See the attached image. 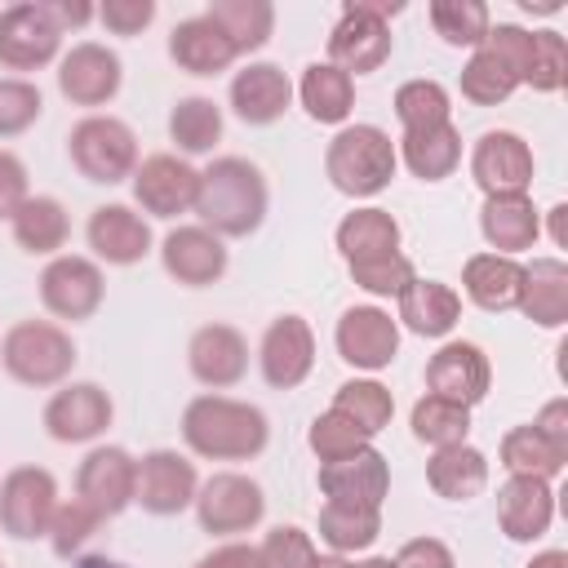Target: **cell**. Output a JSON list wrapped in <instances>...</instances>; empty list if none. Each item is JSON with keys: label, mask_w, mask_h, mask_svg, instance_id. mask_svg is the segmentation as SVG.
Segmentation results:
<instances>
[{"label": "cell", "mask_w": 568, "mask_h": 568, "mask_svg": "<svg viewBox=\"0 0 568 568\" xmlns=\"http://www.w3.org/2000/svg\"><path fill=\"white\" fill-rule=\"evenodd\" d=\"M426 18H430L435 36L453 49H479L488 27H493L488 4H479V0H430Z\"/></svg>", "instance_id": "b9f144b4"}, {"label": "cell", "mask_w": 568, "mask_h": 568, "mask_svg": "<svg viewBox=\"0 0 568 568\" xmlns=\"http://www.w3.org/2000/svg\"><path fill=\"white\" fill-rule=\"evenodd\" d=\"M457 320H462V293L453 284H444V280H422L417 275L395 297V324H404L417 337L439 342V337H448L457 328Z\"/></svg>", "instance_id": "484cf974"}, {"label": "cell", "mask_w": 568, "mask_h": 568, "mask_svg": "<svg viewBox=\"0 0 568 568\" xmlns=\"http://www.w3.org/2000/svg\"><path fill=\"white\" fill-rule=\"evenodd\" d=\"M40 9L49 13V22H53L62 36L98 18V9H93V4H84V0H40Z\"/></svg>", "instance_id": "6f0895ef"}, {"label": "cell", "mask_w": 568, "mask_h": 568, "mask_svg": "<svg viewBox=\"0 0 568 568\" xmlns=\"http://www.w3.org/2000/svg\"><path fill=\"white\" fill-rule=\"evenodd\" d=\"M315 559H320V550H315L311 532H302L293 524L271 528L262 537V546H257V564L262 568H315Z\"/></svg>", "instance_id": "681fc988"}, {"label": "cell", "mask_w": 568, "mask_h": 568, "mask_svg": "<svg viewBox=\"0 0 568 568\" xmlns=\"http://www.w3.org/2000/svg\"><path fill=\"white\" fill-rule=\"evenodd\" d=\"M129 182H133V200L142 204V213H151V217H182V213L195 209L200 169H191L173 151H155V155L138 160Z\"/></svg>", "instance_id": "9a60e30c"}, {"label": "cell", "mask_w": 568, "mask_h": 568, "mask_svg": "<svg viewBox=\"0 0 568 568\" xmlns=\"http://www.w3.org/2000/svg\"><path fill=\"white\" fill-rule=\"evenodd\" d=\"M71 568H129V564H120V559H111V555H80Z\"/></svg>", "instance_id": "6125c7cd"}, {"label": "cell", "mask_w": 568, "mask_h": 568, "mask_svg": "<svg viewBox=\"0 0 568 568\" xmlns=\"http://www.w3.org/2000/svg\"><path fill=\"white\" fill-rule=\"evenodd\" d=\"M222 106L204 93H191V98H178L173 111H169V142L182 151V155H209L217 142H222Z\"/></svg>", "instance_id": "8d00e7d4"}, {"label": "cell", "mask_w": 568, "mask_h": 568, "mask_svg": "<svg viewBox=\"0 0 568 568\" xmlns=\"http://www.w3.org/2000/svg\"><path fill=\"white\" fill-rule=\"evenodd\" d=\"M537 328H564L568 320V262L564 257H532L519 280V302Z\"/></svg>", "instance_id": "f1b7e54d"}, {"label": "cell", "mask_w": 568, "mask_h": 568, "mask_svg": "<svg viewBox=\"0 0 568 568\" xmlns=\"http://www.w3.org/2000/svg\"><path fill=\"white\" fill-rule=\"evenodd\" d=\"M293 93L315 124H346L355 111V80L333 62H311Z\"/></svg>", "instance_id": "1f68e13d"}, {"label": "cell", "mask_w": 568, "mask_h": 568, "mask_svg": "<svg viewBox=\"0 0 568 568\" xmlns=\"http://www.w3.org/2000/svg\"><path fill=\"white\" fill-rule=\"evenodd\" d=\"M186 368L200 386L226 390L248 373V342L231 324H204L186 342Z\"/></svg>", "instance_id": "7402d4cb"}, {"label": "cell", "mask_w": 568, "mask_h": 568, "mask_svg": "<svg viewBox=\"0 0 568 568\" xmlns=\"http://www.w3.org/2000/svg\"><path fill=\"white\" fill-rule=\"evenodd\" d=\"M320 493L324 501H337V506H373L382 510L386 493H390V466L386 457L368 444L342 462H324L320 466Z\"/></svg>", "instance_id": "44dd1931"}, {"label": "cell", "mask_w": 568, "mask_h": 568, "mask_svg": "<svg viewBox=\"0 0 568 568\" xmlns=\"http://www.w3.org/2000/svg\"><path fill=\"white\" fill-rule=\"evenodd\" d=\"M306 444H311V453L320 457V466L324 462H342V457H351V453H359V448H368V439L342 417V413H320L315 422H311V430H306Z\"/></svg>", "instance_id": "c3c4849f"}, {"label": "cell", "mask_w": 568, "mask_h": 568, "mask_svg": "<svg viewBox=\"0 0 568 568\" xmlns=\"http://www.w3.org/2000/svg\"><path fill=\"white\" fill-rule=\"evenodd\" d=\"M98 524H102V515L93 510V506H84L80 497H71V501H58V510H53V524H49V546H53V555H62V559H71L93 532H98Z\"/></svg>", "instance_id": "bcb514c9"}, {"label": "cell", "mask_w": 568, "mask_h": 568, "mask_svg": "<svg viewBox=\"0 0 568 568\" xmlns=\"http://www.w3.org/2000/svg\"><path fill=\"white\" fill-rule=\"evenodd\" d=\"M484 49L497 53V58L510 67V75L524 84V75H528V58H532V31H524V27H515V22H497V27H488Z\"/></svg>", "instance_id": "816d5d0a"}, {"label": "cell", "mask_w": 568, "mask_h": 568, "mask_svg": "<svg viewBox=\"0 0 568 568\" xmlns=\"http://www.w3.org/2000/svg\"><path fill=\"white\" fill-rule=\"evenodd\" d=\"M204 13L231 40L235 58L240 53H257L275 31V4L271 0H213Z\"/></svg>", "instance_id": "74e56055"}, {"label": "cell", "mask_w": 568, "mask_h": 568, "mask_svg": "<svg viewBox=\"0 0 568 568\" xmlns=\"http://www.w3.org/2000/svg\"><path fill=\"white\" fill-rule=\"evenodd\" d=\"M288 106H293V80L275 62H248L244 71L231 75V111L244 124L266 129L284 120Z\"/></svg>", "instance_id": "cb8c5ba5"}, {"label": "cell", "mask_w": 568, "mask_h": 568, "mask_svg": "<svg viewBox=\"0 0 568 568\" xmlns=\"http://www.w3.org/2000/svg\"><path fill=\"white\" fill-rule=\"evenodd\" d=\"M195 568H262V564H257V546H248V541H222L204 559H195Z\"/></svg>", "instance_id": "9f6ffc18"}, {"label": "cell", "mask_w": 568, "mask_h": 568, "mask_svg": "<svg viewBox=\"0 0 568 568\" xmlns=\"http://www.w3.org/2000/svg\"><path fill=\"white\" fill-rule=\"evenodd\" d=\"M9 231H13V244L22 253H31V257H58V248L71 235V217H67L62 200H53V195H27V204L9 217Z\"/></svg>", "instance_id": "836d02e7"}, {"label": "cell", "mask_w": 568, "mask_h": 568, "mask_svg": "<svg viewBox=\"0 0 568 568\" xmlns=\"http://www.w3.org/2000/svg\"><path fill=\"white\" fill-rule=\"evenodd\" d=\"M315 568H355V564H351L346 555H320V559H315Z\"/></svg>", "instance_id": "be15d7a7"}, {"label": "cell", "mask_w": 568, "mask_h": 568, "mask_svg": "<svg viewBox=\"0 0 568 568\" xmlns=\"http://www.w3.org/2000/svg\"><path fill=\"white\" fill-rule=\"evenodd\" d=\"M169 58L186 75H222L235 62V49H231V40L217 31V22L209 13H195V18H182L169 31Z\"/></svg>", "instance_id": "83f0119b"}, {"label": "cell", "mask_w": 568, "mask_h": 568, "mask_svg": "<svg viewBox=\"0 0 568 568\" xmlns=\"http://www.w3.org/2000/svg\"><path fill=\"white\" fill-rule=\"evenodd\" d=\"M546 217H550V240H555V248H568V204H555Z\"/></svg>", "instance_id": "91938a15"}, {"label": "cell", "mask_w": 568, "mask_h": 568, "mask_svg": "<svg viewBox=\"0 0 568 568\" xmlns=\"http://www.w3.org/2000/svg\"><path fill=\"white\" fill-rule=\"evenodd\" d=\"M355 568H395V559H386V555H368V559H359Z\"/></svg>", "instance_id": "e7e4bbea"}, {"label": "cell", "mask_w": 568, "mask_h": 568, "mask_svg": "<svg viewBox=\"0 0 568 568\" xmlns=\"http://www.w3.org/2000/svg\"><path fill=\"white\" fill-rule=\"evenodd\" d=\"M44 111V98L31 80L22 75H4L0 80V138H18L27 133Z\"/></svg>", "instance_id": "7dc6e473"}, {"label": "cell", "mask_w": 568, "mask_h": 568, "mask_svg": "<svg viewBox=\"0 0 568 568\" xmlns=\"http://www.w3.org/2000/svg\"><path fill=\"white\" fill-rule=\"evenodd\" d=\"M377 532H382V510H373V506H337V501L320 506V541L333 555L368 550L377 541Z\"/></svg>", "instance_id": "ab89813d"}, {"label": "cell", "mask_w": 568, "mask_h": 568, "mask_svg": "<svg viewBox=\"0 0 568 568\" xmlns=\"http://www.w3.org/2000/svg\"><path fill=\"white\" fill-rule=\"evenodd\" d=\"M395 568H457V559L439 537H408L395 555Z\"/></svg>", "instance_id": "11a10c76"}, {"label": "cell", "mask_w": 568, "mask_h": 568, "mask_svg": "<svg viewBox=\"0 0 568 568\" xmlns=\"http://www.w3.org/2000/svg\"><path fill=\"white\" fill-rule=\"evenodd\" d=\"M333 240H337V253L346 257V266L373 262V257H390V253H399V222L386 209L364 204V209H355V213H346L337 222Z\"/></svg>", "instance_id": "e575fe53"}, {"label": "cell", "mask_w": 568, "mask_h": 568, "mask_svg": "<svg viewBox=\"0 0 568 568\" xmlns=\"http://www.w3.org/2000/svg\"><path fill=\"white\" fill-rule=\"evenodd\" d=\"M399 9H404L399 0H351L342 9L337 27L328 31V62L337 71H346L351 80L368 75V71H382V62L395 49L390 18Z\"/></svg>", "instance_id": "5b68a950"}, {"label": "cell", "mask_w": 568, "mask_h": 568, "mask_svg": "<svg viewBox=\"0 0 568 568\" xmlns=\"http://www.w3.org/2000/svg\"><path fill=\"white\" fill-rule=\"evenodd\" d=\"M195 519L204 532L213 537H240V532H253L266 515V493L257 479L240 475V470H217L200 484L195 493Z\"/></svg>", "instance_id": "52a82bcc"}, {"label": "cell", "mask_w": 568, "mask_h": 568, "mask_svg": "<svg viewBox=\"0 0 568 568\" xmlns=\"http://www.w3.org/2000/svg\"><path fill=\"white\" fill-rule=\"evenodd\" d=\"M333 346L351 368L377 373L399 355V324L382 306H346L333 328Z\"/></svg>", "instance_id": "e0dca14e"}, {"label": "cell", "mask_w": 568, "mask_h": 568, "mask_svg": "<svg viewBox=\"0 0 568 568\" xmlns=\"http://www.w3.org/2000/svg\"><path fill=\"white\" fill-rule=\"evenodd\" d=\"M537 173L532 146L515 129H488L470 146V178L484 195H528Z\"/></svg>", "instance_id": "30bf717a"}, {"label": "cell", "mask_w": 568, "mask_h": 568, "mask_svg": "<svg viewBox=\"0 0 568 568\" xmlns=\"http://www.w3.org/2000/svg\"><path fill=\"white\" fill-rule=\"evenodd\" d=\"M271 439V422L257 404L231 395H195L182 408V444L204 462H253Z\"/></svg>", "instance_id": "7a4b0ae2"}, {"label": "cell", "mask_w": 568, "mask_h": 568, "mask_svg": "<svg viewBox=\"0 0 568 568\" xmlns=\"http://www.w3.org/2000/svg\"><path fill=\"white\" fill-rule=\"evenodd\" d=\"M98 22L111 36H142L155 22V0H106L98 4Z\"/></svg>", "instance_id": "f5cc1de1"}, {"label": "cell", "mask_w": 568, "mask_h": 568, "mask_svg": "<svg viewBox=\"0 0 568 568\" xmlns=\"http://www.w3.org/2000/svg\"><path fill=\"white\" fill-rule=\"evenodd\" d=\"M333 413H342L364 439H373V435H382L386 426H390V417H395V395L377 382V377H351V382H342L337 390H333V404H328Z\"/></svg>", "instance_id": "f35d334b"}, {"label": "cell", "mask_w": 568, "mask_h": 568, "mask_svg": "<svg viewBox=\"0 0 568 568\" xmlns=\"http://www.w3.org/2000/svg\"><path fill=\"white\" fill-rule=\"evenodd\" d=\"M395 169H399L395 142L377 124H342L324 151V178L333 182V191H342L351 200L382 195L390 186Z\"/></svg>", "instance_id": "3957f363"}, {"label": "cell", "mask_w": 568, "mask_h": 568, "mask_svg": "<svg viewBox=\"0 0 568 568\" xmlns=\"http://www.w3.org/2000/svg\"><path fill=\"white\" fill-rule=\"evenodd\" d=\"M426 484L444 501H470L488 488V457L475 444L435 448L430 462H426Z\"/></svg>", "instance_id": "4dcf8cb0"}, {"label": "cell", "mask_w": 568, "mask_h": 568, "mask_svg": "<svg viewBox=\"0 0 568 568\" xmlns=\"http://www.w3.org/2000/svg\"><path fill=\"white\" fill-rule=\"evenodd\" d=\"M395 155H399V164H404L413 178H422V182H444V178H453L457 164H462V133H457L453 120L439 124V129L404 133L399 146H395Z\"/></svg>", "instance_id": "d6a6232c"}, {"label": "cell", "mask_w": 568, "mask_h": 568, "mask_svg": "<svg viewBox=\"0 0 568 568\" xmlns=\"http://www.w3.org/2000/svg\"><path fill=\"white\" fill-rule=\"evenodd\" d=\"M395 120L404 133H422V129H439L453 120V102L448 89L439 80H404L395 89Z\"/></svg>", "instance_id": "7bdbcfd3"}, {"label": "cell", "mask_w": 568, "mask_h": 568, "mask_svg": "<svg viewBox=\"0 0 568 568\" xmlns=\"http://www.w3.org/2000/svg\"><path fill=\"white\" fill-rule=\"evenodd\" d=\"M351 280L373 293V297H399L413 280H417V266L404 257V253H390V257H373V262H355L351 266Z\"/></svg>", "instance_id": "f907efd6"}, {"label": "cell", "mask_w": 568, "mask_h": 568, "mask_svg": "<svg viewBox=\"0 0 568 568\" xmlns=\"http://www.w3.org/2000/svg\"><path fill=\"white\" fill-rule=\"evenodd\" d=\"M67 155L84 182L115 186L138 169V138L115 115H84L67 133Z\"/></svg>", "instance_id": "8992f818"}, {"label": "cell", "mask_w": 568, "mask_h": 568, "mask_svg": "<svg viewBox=\"0 0 568 568\" xmlns=\"http://www.w3.org/2000/svg\"><path fill=\"white\" fill-rule=\"evenodd\" d=\"M0 368L31 390L62 386L75 368V342L53 320H18L0 337Z\"/></svg>", "instance_id": "277c9868"}, {"label": "cell", "mask_w": 568, "mask_h": 568, "mask_svg": "<svg viewBox=\"0 0 568 568\" xmlns=\"http://www.w3.org/2000/svg\"><path fill=\"white\" fill-rule=\"evenodd\" d=\"M84 240H89L93 257L106 266H138L151 253V226L129 204H98L89 213Z\"/></svg>", "instance_id": "603a6c76"}, {"label": "cell", "mask_w": 568, "mask_h": 568, "mask_svg": "<svg viewBox=\"0 0 568 568\" xmlns=\"http://www.w3.org/2000/svg\"><path fill=\"white\" fill-rule=\"evenodd\" d=\"M408 426H413V439L426 444L430 453L453 448V444H466V435H470V408L439 399V395H422L408 413Z\"/></svg>", "instance_id": "60d3db41"}, {"label": "cell", "mask_w": 568, "mask_h": 568, "mask_svg": "<svg viewBox=\"0 0 568 568\" xmlns=\"http://www.w3.org/2000/svg\"><path fill=\"white\" fill-rule=\"evenodd\" d=\"M27 164L0 146V222H9L22 204H27Z\"/></svg>", "instance_id": "db71d44e"}, {"label": "cell", "mask_w": 568, "mask_h": 568, "mask_svg": "<svg viewBox=\"0 0 568 568\" xmlns=\"http://www.w3.org/2000/svg\"><path fill=\"white\" fill-rule=\"evenodd\" d=\"M62 31L49 22L40 0H18L0 9V67L4 71H40L58 62Z\"/></svg>", "instance_id": "7c38bea8"}, {"label": "cell", "mask_w": 568, "mask_h": 568, "mask_svg": "<svg viewBox=\"0 0 568 568\" xmlns=\"http://www.w3.org/2000/svg\"><path fill=\"white\" fill-rule=\"evenodd\" d=\"M133 484H138V457H129L115 444L89 448L75 470V497L93 506L102 519H115L133 506Z\"/></svg>", "instance_id": "2e32d148"}, {"label": "cell", "mask_w": 568, "mask_h": 568, "mask_svg": "<svg viewBox=\"0 0 568 568\" xmlns=\"http://www.w3.org/2000/svg\"><path fill=\"white\" fill-rule=\"evenodd\" d=\"M58 510V479L44 466H13L0 479V528L13 541L49 537Z\"/></svg>", "instance_id": "9c48e42d"}, {"label": "cell", "mask_w": 568, "mask_h": 568, "mask_svg": "<svg viewBox=\"0 0 568 568\" xmlns=\"http://www.w3.org/2000/svg\"><path fill=\"white\" fill-rule=\"evenodd\" d=\"M497 524L510 541H537L555 524V488L546 479L506 475L497 488Z\"/></svg>", "instance_id": "d4e9b609"}, {"label": "cell", "mask_w": 568, "mask_h": 568, "mask_svg": "<svg viewBox=\"0 0 568 568\" xmlns=\"http://www.w3.org/2000/svg\"><path fill=\"white\" fill-rule=\"evenodd\" d=\"M568 80V44L559 31H532V58L524 84L532 93H559Z\"/></svg>", "instance_id": "f6af8a7d"}, {"label": "cell", "mask_w": 568, "mask_h": 568, "mask_svg": "<svg viewBox=\"0 0 568 568\" xmlns=\"http://www.w3.org/2000/svg\"><path fill=\"white\" fill-rule=\"evenodd\" d=\"M226 240H217L209 226L191 222V226H173L164 240H160V266L169 280L186 284V288H204V284H217L226 275Z\"/></svg>", "instance_id": "d6986e66"}, {"label": "cell", "mask_w": 568, "mask_h": 568, "mask_svg": "<svg viewBox=\"0 0 568 568\" xmlns=\"http://www.w3.org/2000/svg\"><path fill=\"white\" fill-rule=\"evenodd\" d=\"M457 89H462V98L475 102V106H497V102H506V98L519 89V80L510 75V67H506L497 53H488V49L479 44V49H470V58H466V67H462Z\"/></svg>", "instance_id": "ee69618b"}, {"label": "cell", "mask_w": 568, "mask_h": 568, "mask_svg": "<svg viewBox=\"0 0 568 568\" xmlns=\"http://www.w3.org/2000/svg\"><path fill=\"white\" fill-rule=\"evenodd\" d=\"M111 417H115V404L98 382H62L40 413L49 439L58 444H93L111 426Z\"/></svg>", "instance_id": "4fadbf2b"}, {"label": "cell", "mask_w": 568, "mask_h": 568, "mask_svg": "<svg viewBox=\"0 0 568 568\" xmlns=\"http://www.w3.org/2000/svg\"><path fill=\"white\" fill-rule=\"evenodd\" d=\"M488 386H493V364L475 342H444L426 359V395L475 408L488 395Z\"/></svg>", "instance_id": "ffe728a7"}, {"label": "cell", "mask_w": 568, "mask_h": 568, "mask_svg": "<svg viewBox=\"0 0 568 568\" xmlns=\"http://www.w3.org/2000/svg\"><path fill=\"white\" fill-rule=\"evenodd\" d=\"M497 457L506 475H528V479H555L568 466V448H555L537 426H510L497 444Z\"/></svg>", "instance_id": "d590c367"}, {"label": "cell", "mask_w": 568, "mask_h": 568, "mask_svg": "<svg viewBox=\"0 0 568 568\" xmlns=\"http://www.w3.org/2000/svg\"><path fill=\"white\" fill-rule=\"evenodd\" d=\"M271 191L253 160L244 155H217L209 169H200L195 209L200 226H209L217 240H244L266 222Z\"/></svg>", "instance_id": "6da1fadb"}, {"label": "cell", "mask_w": 568, "mask_h": 568, "mask_svg": "<svg viewBox=\"0 0 568 568\" xmlns=\"http://www.w3.org/2000/svg\"><path fill=\"white\" fill-rule=\"evenodd\" d=\"M257 368L271 390H293L315 368V333L302 315H280L257 342Z\"/></svg>", "instance_id": "ac0fdd59"}, {"label": "cell", "mask_w": 568, "mask_h": 568, "mask_svg": "<svg viewBox=\"0 0 568 568\" xmlns=\"http://www.w3.org/2000/svg\"><path fill=\"white\" fill-rule=\"evenodd\" d=\"M124 84V67L120 53L98 44V40H80L58 58V89L71 106H106Z\"/></svg>", "instance_id": "5bb4252c"}, {"label": "cell", "mask_w": 568, "mask_h": 568, "mask_svg": "<svg viewBox=\"0 0 568 568\" xmlns=\"http://www.w3.org/2000/svg\"><path fill=\"white\" fill-rule=\"evenodd\" d=\"M528 426H537L555 448H568V399H564V395H555V399H550V404H546Z\"/></svg>", "instance_id": "680465c9"}, {"label": "cell", "mask_w": 568, "mask_h": 568, "mask_svg": "<svg viewBox=\"0 0 568 568\" xmlns=\"http://www.w3.org/2000/svg\"><path fill=\"white\" fill-rule=\"evenodd\" d=\"M102 297H106V275L84 253H58L40 271V306L53 320H67V324L93 320Z\"/></svg>", "instance_id": "ba28073f"}, {"label": "cell", "mask_w": 568, "mask_h": 568, "mask_svg": "<svg viewBox=\"0 0 568 568\" xmlns=\"http://www.w3.org/2000/svg\"><path fill=\"white\" fill-rule=\"evenodd\" d=\"M519 280H524V262L501 257V253H475V257H466V266H462V293H466L479 311H488V315L515 311V302H519Z\"/></svg>", "instance_id": "f546056e"}, {"label": "cell", "mask_w": 568, "mask_h": 568, "mask_svg": "<svg viewBox=\"0 0 568 568\" xmlns=\"http://www.w3.org/2000/svg\"><path fill=\"white\" fill-rule=\"evenodd\" d=\"M200 493V475L195 462L182 457L178 448H151L146 457H138V484H133V506H142L146 515H182Z\"/></svg>", "instance_id": "8fae6325"}, {"label": "cell", "mask_w": 568, "mask_h": 568, "mask_svg": "<svg viewBox=\"0 0 568 568\" xmlns=\"http://www.w3.org/2000/svg\"><path fill=\"white\" fill-rule=\"evenodd\" d=\"M479 235H484L488 253H501V257L532 248L541 240V213H537L532 195H484Z\"/></svg>", "instance_id": "4316f807"}, {"label": "cell", "mask_w": 568, "mask_h": 568, "mask_svg": "<svg viewBox=\"0 0 568 568\" xmlns=\"http://www.w3.org/2000/svg\"><path fill=\"white\" fill-rule=\"evenodd\" d=\"M524 568H568V550H541V555H532Z\"/></svg>", "instance_id": "94428289"}]
</instances>
